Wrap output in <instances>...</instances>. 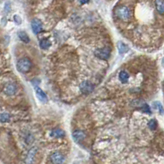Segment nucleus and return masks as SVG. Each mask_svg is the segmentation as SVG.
Masks as SVG:
<instances>
[{
    "mask_svg": "<svg viewBox=\"0 0 164 164\" xmlns=\"http://www.w3.org/2000/svg\"><path fill=\"white\" fill-rule=\"evenodd\" d=\"M115 13L116 17L124 22H127L131 18V11L126 6H120L116 8L115 10Z\"/></svg>",
    "mask_w": 164,
    "mask_h": 164,
    "instance_id": "f257e3e1",
    "label": "nucleus"
},
{
    "mask_svg": "<svg viewBox=\"0 0 164 164\" xmlns=\"http://www.w3.org/2000/svg\"><path fill=\"white\" fill-rule=\"evenodd\" d=\"M31 67H32V63L28 58H23L19 59L17 63V70L23 74L28 73L31 69Z\"/></svg>",
    "mask_w": 164,
    "mask_h": 164,
    "instance_id": "f03ea898",
    "label": "nucleus"
},
{
    "mask_svg": "<svg viewBox=\"0 0 164 164\" xmlns=\"http://www.w3.org/2000/svg\"><path fill=\"white\" fill-rule=\"evenodd\" d=\"M110 53H111V51L107 48L98 49L95 51V55L102 59H107L110 56Z\"/></svg>",
    "mask_w": 164,
    "mask_h": 164,
    "instance_id": "7ed1b4c3",
    "label": "nucleus"
},
{
    "mask_svg": "<svg viewBox=\"0 0 164 164\" xmlns=\"http://www.w3.org/2000/svg\"><path fill=\"white\" fill-rule=\"evenodd\" d=\"M93 88H94L93 85L89 82H83V83H82V84L80 86V90L84 94H88V93L92 92Z\"/></svg>",
    "mask_w": 164,
    "mask_h": 164,
    "instance_id": "20e7f679",
    "label": "nucleus"
},
{
    "mask_svg": "<svg viewBox=\"0 0 164 164\" xmlns=\"http://www.w3.org/2000/svg\"><path fill=\"white\" fill-rule=\"evenodd\" d=\"M3 92L7 95L12 96V95H13V94L16 93L17 87H16V85L13 84V83H8V84L5 85V87L3 88Z\"/></svg>",
    "mask_w": 164,
    "mask_h": 164,
    "instance_id": "39448f33",
    "label": "nucleus"
},
{
    "mask_svg": "<svg viewBox=\"0 0 164 164\" xmlns=\"http://www.w3.org/2000/svg\"><path fill=\"white\" fill-rule=\"evenodd\" d=\"M31 28H32V31H33V32H34L35 34H38L42 30L41 23H40L39 20H37V19H34L31 22Z\"/></svg>",
    "mask_w": 164,
    "mask_h": 164,
    "instance_id": "423d86ee",
    "label": "nucleus"
},
{
    "mask_svg": "<svg viewBox=\"0 0 164 164\" xmlns=\"http://www.w3.org/2000/svg\"><path fill=\"white\" fill-rule=\"evenodd\" d=\"M51 159L54 163H61L64 161V157L61 153H55L51 156Z\"/></svg>",
    "mask_w": 164,
    "mask_h": 164,
    "instance_id": "0eeeda50",
    "label": "nucleus"
},
{
    "mask_svg": "<svg viewBox=\"0 0 164 164\" xmlns=\"http://www.w3.org/2000/svg\"><path fill=\"white\" fill-rule=\"evenodd\" d=\"M36 96L38 97V99L40 100V102H47V96L45 95V93L43 91L40 89V87H36Z\"/></svg>",
    "mask_w": 164,
    "mask_h": 164,
    "instance_id": "6e6552de",
    "label": "nucleus"
},
{
    "mask_svg": "<svg viewBox=\"0 0 164 164\" xmlns=\"http://www.w3.org/2000/svg\"><path fill=\"white\" fill-rule=\"evenodd\" d=\"M73 137L77 142L81 141V140L84 139L85 134L81 130H76V131H74V134H73Z\"/></svg>",
    "mask_w": 164,
    "mask_h": 164,
    "instance_id": "1a4fd4ad",
    "label": "nucleus"
},
{
    "mask_svg": "<svg viewBox=\"0 0 164 164\" xmlns=\"http://www.w3.org/2000/svg\"><path fill=\"white\" fill-rule=\"evenodd\" d=\"M155 7L157 11L159 13H164V0H156L155 1Z\"/></svg>",
    "mask_w": 164,
    "mask_h": 164,
    "instance_id": "9d476101",
    "label": "nucleus"
},
{
    "mask_svg": "<svg viewBox=\"0 0 164 164\" xmlns=\"http://www.w3.org/2000/svg\"><path fill=\"white\" fill-rule=\"evenodd\" d=\"M129 74L126 72V71H121L119 74V79L120 80V82L121 83H126L127 82H128V79H129Z\"/></svg>",
    "mask_w": 164,
    "mask_h": 164,
    "instance_id": "9b49d317",
    "label": "nucleus"
},
{
    "mask_svg": "<svg viewBox=\"0 0 164 164\" xmlns=\"http://www.w3.org/2000/svg\"><path fill=\"white\" fill-rule=\"evenodd\" d=\"M51 40H48V39H46V38H45V39H42V40L40 41V46L42 48V49H44V50H45V49H48L49 47H51Z\"/></svg>",
    "mask_w": 164,
    "mask_h": 164,
    "instance_id": "f8f14e48",
    "label": "nucleus"
},
{
    "mask_svg": "<svg viewBox=\"0 0 164 164\" xmlns=\"http://www.w3.org/2000/svg\"><path fill=\"white\" fill-rule=\"evenodd\" d=\"M18 36H19L20 40H23V42H25V43H28L30 41V38H29V36L25 31H19L18 32Z\"/></svg>",
    "mask_w": 164,
    "mask_h": 164,
    "instance_id": "ddd939ff",
    "label": "nucleus"
},
{
    "mask_svg": "<svg viewBox=\"0 0 164 164\" xmlns=\"http://www.w3.org/2000/svg\"><path fill=\"white\" fill-rule=\"evenodd\" d=\"M118 50H119V52L120 54H124L128 51L129 48H128L127 45H124L123 42H119L118 43Z\"/></svg>",
    "mask_w": 164,
    "mask_h": 164,
    "instance_id": "4468645a",
    "label": "nucleus"
},
{
    "mask_svg": "<svg viewBox=\"0 0 164 164\" xmlns=\"http://www.w3.org/2000/svg\"><path fill=\"white\" fill-rule=\"evenodd\" d=\"M10 120V115L7 113H3L0 115V121L1 122H8Z\"/></svg>",
    "mask_w": 164,
    "mask_h": 164,
    "instance_id": "2eb2a0df",
    "label": "nucleus"
},
{
    "mask_svg": "<svg viewBox=\"0 0 164 164\" xmlns=\"http://www.w3.org/2000/svg\"><path fill=\"white\" fill-rule=\"evenodd\" d=\"M153 106H154V108L157 109L160 113H163V106H162V104L160 102H153Z\"/></svg>",
    "mask_w": 164,
    "mask_h": 164,
    "instance_id": "dca6fc26",
    "label": "nucleus"
},
{
    "mask_svg": "<svg viewBox=\"0 0 164 164\" xmlns=\"http://www.w3.org/2000/svg\"><path fill=\"white\" fill-rule=\"evenodd\" d=\"M52 135L55 136V137H58V138H61L63 136H64V133L62 130H55L52 132Z\"/></svg>",
    "mask_w": 164,
    "mask_h": 164,
    "instance_id": "f3484780",
    "label": "nucleus"
},
{
    "mask_svg": "<svg viewBox=\"0 0 164 164\" xmlns=\"http://www.w3.org/2000/svg\"><path fill=\"white\" fill-rule=\"evenodd\" d=\"M35 153H36V149L35 148H32L29 151L28 153V157H27V160H28L29 163H31L32 161V159L34 158L35 156Z\"/></svg>",
    "mask_w": 164,
    "mask_h": 164,
    "instance_id": "a211bd4d",
    "label": "nucleus"
},
{
    "mask_svg": "<svg viewBox=\"0 0 164 164\" xmlns=\"http://www.w3.org/2000/svg\"><path fill=\"white\" fill-rule=\"evenodd\" d=\"M148 127L149 129L152 130H154L157 127V121L155 120H151L149 122H148Z\"/></svg>",
    "mask_w": 164,
    "mask_h": 164,
    "instance_id": "6ab92c4d",
    "label": "nucleus"
},
{
    "mask_svg": "<svg viewBox=\"0 0 164 164\" xmlns=\"http://www.w3.org/2000/svg\"><path fill=\"white\" fill-rule=\"evenodd\" d=\"M141 111L143 112H144V113H148L150 114L151 113V110H150V107L148 106V105H144L141 108Z\"/></svg>",
    "mask_w": 164,
    "mask_h": 164,
    "instance_id": "aec40b11",
    "label": "nucleus"
},
{
    "mask_svg": "<svg viewBox=\"0 0 164 164\" xmlns=\"http://www.w3.org/2000/svg\"><path fill=\"white\" fill-rule=\"evenodd\" d=\"M13 18H14V22L17 23V25H20V24L22 23V19H21V17H19V16L15 15Z\"/></svg>",
    "mask_w": 164,
    "mask_h": 164,
    "instance_id": "412c9836",
    "label": "nucleus"
},
{
    "mask_svg": "<svg viewBox=\"0 0 164 164\" xmlns=\"http://www.w3.org/2000/svg\"><path fill=\"white\" fill-rule=\"evenodd\" d=\"M10 10H11V5H10V3L8 2V3H6L4 11H5L6 12H10Z\"/></svg>",
    "mask_w": 164,
    "mask_h": 164,
    "instance_id": "4be33fe9",
    "label": "nucleus"
},
{
    "mask_svg": "<svg viewBox=\"0 0 164 164\" xmlns=\"http://www.w3.org/2000/svg\"><path fill=\"white\" fill-rule=\"evenodd\" d=\"M80 3H82V4H84V3H87V2H88V0H79Z\"/></svg>",
    "mask_w": 164,
    "mask_h": 164,
    "instance_id": "5701e85b",
    "label": "nucleus"
}]
</instances>
